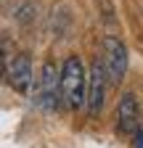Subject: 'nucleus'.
Returning <instances> with one entry per match:
<instances>
[{
    "label": "nucleus",
    "instance_id": "nucleus-5",
    "mask_svg": "<svg viewBox=\"0 0 143 148\" xmlns=\"http://www.w3.org/2000/svg\"><path fill=\"white\" fill-rule=\"evenodd\" d=\"M6 74H8V82L16 92L21 95H29L32 92V82H34V69H32V58L27 53H19L13 56L11 64L6 66Z\"/></svg>",
    "mask_w": 143,
    "mask_h": 148
},
{
    "label": "nucleus",
    "instance_id": "nucleus-3",
    "mask_svg": "<svg viewBox=\"0 0 143 148\" xmlns=\"http://www.w3.org/2000/svg\"><path fill=\"white\" fill-rule=\"evenodd\" d=\"M106 82H109V71H106V64L101 58H96L87 69V114L98 116L103 108V98H106Z\"/></svg>",
    "mask_w": 143,
    "mask_h": 148
},
{
    "label": "nucleus",
    "instance_id": "nucleus-7",
    "mask_svg": "<svg viewBox=\"0 0 143 148\" xmlns=\"http://www.w3.org/2000/svg\"><path fill=\"white\" fill-rule=\"evenodd\" d=\"M37 16H40V3H34V0L21 3L19 8H16V13H13L16 24H21V27H32L34 21H37Z\"/></svg>",
    "mask_w": 143,
    "mask_h": 148
},
{
    "label": "nucleus",
    "instance_id": "nucleus-9",
    "mask_svg": "<svg viewBox=\"0 0 143 148\" xmlns=\"http://www.w3.org/2000/svg\"><path fill=\"white\" fill-rule=\"evenodd\" d=\"M135 148H143V130H138V135H135Z\"/></svg>",
    "mask_w": 143,
    "mask_h": 148
},
{
    "label": "nucleus",
    "instance_id": "nucleus-4",
    "mask_svg": "<svg viewBox=\"0 0 143 148\" xmlns=\"http://www.w3.org/2000/svg\"><path fill=\"white\" fill-rule=\"evenodd\" d=\"M103 64H106V71H109V82L119 85L124 71H127V48L114 34L103 37Z\"/></svg>",
    "mask_w": 143,
    "mask_h": 148
},
{
    "label": "nucleus",
    "instance_id": "nucleus-8",
    "mask_svg": "<svg viewBox=\"0 0 143 148\" xmlns=\"http://www.w3.org/2000/svg\"><path fill=\"white\" fill-rule=\"evenodd\" d=\"M98 8L103 11V21L106 24H114L117 21V16H114V5H111V0H96Z\"/></svg>",
    "mask_w": 143,
    "mask_h": 148
},
{
    "label": "nucleus",
    "instance_id": "nucleus-6",
    "mask_svg": "<svg viewBox=\"0 0 143 148\" xmlns=\"http://www.w3.org/2000/svg\"><path fill=\"white\" fill-rule=\"evenodd\" d=\"M117 130L127 138H135L140 130V106L133 92H122L117 106Z\"/></svg>",
    "mask_w": 143,
    "mask_h": 148
},
{
    "label": "nucleus",
    "instance_id": "nucleus-2",
    "mask_svg": "<svg viewBox=\"0 0 143 148\" xmlns=\"http://www.w3.org/2000/svg\"><path fill=\"white\" fill-rule=\"evenodd\" d=\"M61 85H64V103L69 111H80L87 106V69L80 56H66L61 64Z\"/></svg>",
    "mask_w": 143,
    "mask_h": 148
},
{
    "label": "nucleus",
    "instance_id": "nucleus-1",
    "mask_svg": "<svg viewBox=\"0 0 143 148\" xmlns=\"http://www.w3.org/2000/svg\"><path fill=\"white\" fill-rule=\"evenodd\" d=\"M32 101L34 106H37L40 111H45V114H56V111L61 108V101H64V85H61V71L56 66V61L53 58H45L37 77H34L32 82Z\"/></svg>",
    "mask_w": 143,
    "mask_h": 148
}]
</instances>
